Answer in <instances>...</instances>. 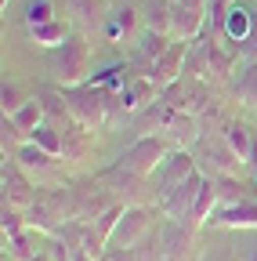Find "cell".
Returning a JSON list of instances; mask_svg holds the SVG:
<instances>
[{
    "mask_svg": "<svg viewBox=\"0 0 257 261\" xmlns=\"http://www.w3.org/2000/svg\"><path fill=\"white\" fill-rule=\"evenodd\" d=\"M62 94H66V106H69L73 120L83 123L87 130L102 127V123L112 116V109L120 106V94H112V91H105V87H98V84L62 87Z\"/></svg>",
    "mask_w": 257,
    "mask_h": 261,
    "instance_id": "cell-1",
    "label": "cell"
},
{
    "mask_svg": "<svg viewBox=\"0 0 257 261\" xmlns=\"http://www.w3.org/2000/svg\"><path fill=\"white\" fill-rule=\"evenodd\" d=\"M47 73L54 80V87H80L87 84V73H91V47H87V37L73 33V37L54 47L47 55Z\"/></svg>",
    "mask_w": 257,
    "mask_h": 261,
    "instance_id": "cell-2",
    "label": "cell"
},
{
    "mask_svg": "<svg viewBox=\"0 0 257 261\" xmlns=\"http://www.w3.org/2000/svg\"><path fill=\"white\" fill-rule=\"evenodd\" d=\"M170 149H174V145H170L163 135H141L134 145H127V149L120 152V160L112 163V171L145 181V178H152V174L159 171V163L167 160Z\"/></svg>",
    "mask_w": 257,
    "mask_h": 261,
    "instance_id": "cell-3",
    "label": "cell"
},
{
    "mask_svg": "<svg viewBox=\"0 0 257 261\" xmlns=\"http://www.w3.org/2000/svg\"><path fill=\"white\" fill-rule=\"evenodd\" d=\"M196 171H199V160L192 156L188 149H170L167 160L159 163V171L152 174V181H156V196H159V200H167V196H170L188 174H196Z\"/></svg>",
    "mask_w": 257,
    "mask_h": 261,
    "instance_id": "cell-4",
    "label": "cell"
},
{
    "mask_svg": "<svg viewBox=\"0 0 257 261\" xmlns=\"http://www.w3.org/2000/svg\"><path fill=\"white\" fill-rule=\"evenodd\" d=\"M0 185H4V203L8 207H29L37 200L40 192H33V178H29V171L22 167V163L15 156L4 152V163H0Z\"/></svg>",
    "mask_w": 257,
    "mask_h": 261,
    "instance_id": "cell-5",
    "label": "cell"
},
{
    "mask_svg": "<svg viewBox=\"0 0 257 261\" xmlns=\"http://www.w3.org/2000/svg\"><path fill=\"white\" fill-rule=\"evenodd\" d=\"M203 181H207V174L203 171H196V174H188L167 200H159V207H163V214L167 218H174V221H185V225H192V211H196V200H199V189H203Z\"/></svg>",
    "mask_w": 257,
    "mask_h": 261,
    "instance_id": "cell-6",
    "label": "cell"
},
{
    "mask_svg": "<svg viewBox=\"0 0 257 261\" xmlns=\"http://www.w3.org/2000/svg\"><path fill=\"white\" fill-rule=\"evenodd\" d=\"M185 58H188V40H170V47L156 58V65L145 73V80H152L156 91H167L170 84L181 80V73H185Z\"/></svg>",
    "mask_w": 257,
    "mask_h": 261,
    "instance_id": "cell-7",
    "label": "cell"
},
{
    "mask_svg": "<svg viewBox=\"0 0 257 261\" xmlns=\"http://www.w3.org/2000/svg\"><path fill=\"white\" fill-rule=\"evenodd\" d=\"M109 207H116V192L98 178V181H91V185H76V221H94V218H102Z\"/></svg>",
    "mask_w": 257,
    "mask_h": 261,
    "instance_id": "cell-8",
    "label": "cell"
},
{
    "mask_svg": "<svg viewBox=\"0 0 257 261\" xmlns=\"http://www.w3.org/2000/svg\"><path fill=\"white\" fill-rule=\"evenodd\" d=\"M159 243H163V257L167 261H192V254H196V236H192V228L185 221H174V218L163 221Z\"/></svg>",
    "mask_w": 257,
    "mask_h": 261,
    "instance_id": "cell-9",
    "label": "cell"
},
{
    "mask_svg": "<svg viewBox=\"0 0 257 261\" xmlns=\"http://www.w3.org/2000/svg\"><path fill=\"white\" fill-rule=\"evenodd\" d=\"M152 228V214L145 207H123V218L112 232V243L109 247H138Z\"/></svg>",
    "mask_w": 257,
    "mask_h": 261,
    "instance_id": "cell-10",
    "label": "cell"
},
{
    "mask_svg": "<svg viewBox=\"0 0 257 261\" xmlns=\"http://www.w3.org/2000/svg\"><path fill=\"white\" fill-rule=\"evenodd\" d=\"M210 8V4H207ZM207 8L203 4H181L174 0V18H170V37L174 40H199V33L207 25Z\"/></svg>",
    "mask_w": 257,
    "mask_h": 261,
    "instance_id": "cell-11",
    "label": "cell"
},
{
    "mask_svg": "<svg viewBox=\"0 0 257 261\" xmlns=\"http://www.w3.org/2000/svg\"><path fill=\"white\" fill-rule=\"evenodd\" d=\"M257 228V200H239V203H221L207 228Z\"/></svg>",
    "mask_w": 257,
    "mask_h": 261,
    "instance_id": "cell-12",
    "label": "cell"
},
{
    "mask_svg": "<svg viewBox=\"0 0 257 261\" xmlns=\"http://www.w3.org/2000/svg\"><path fill=\"white\" fill-rule=\"evenodd\" d=\"M203 160H207V167H203L207 178H236L239 167H243V160H239L229 145H224V138H221V142H210Z\"/></svg>",
    "mask_w": 257,
    "mask_h": 261,
    "instance_id": "cell-13",
    "label": "cell"
},
{
    "mask_svg": "<svg viewBox=\"0 0 257 261\" xmlns=\"http://www.w3.org/2000/svg\"><path fill=\"white\" fill-rule=\"evenodd\" d=\"M138 22H141V15H138V8H134V4H116V8L105 15L102 33H105L109 40H127V37H134Z\"/></svg>",
    "mask_w": 257,
    "mask_h": 261,
    "instance_id": "cell-14",
    "label": "cell"
},
{
    "mask_svg": "<svg viewBox=\"0 0 257 261\" xmlns=\"http://www.w3.org/2000/svg\"><path fill=\"white\" fill-rule=\"evenodd\" d=\"M170 33H152V29H145V37H141V44H138V55H134V69H138V76H145L152 65H156V58L163 55L167 47H170Z\"/></svg>",
    "mask_w": 257,
    "mask_h": 261,
    "instance_id": "cell-15",
    "label": "cell"
},
{
    "mask_svg": "<svg viewBox=\"0 0 257 261\" xmlns=\"http://www.w3.org/2000/svg\"><path fill=\"white\" fill-rule=\"evenodd\" d=\"M163 138L174 145V149H192L199 142V120L192 116V113H174V120L167 123L163 130Z\"/></svg>",
    "mask_w": 257,
    "mask_h": 261,
    "instance_id": "cell-16",
    "label": "cell"
},
{
    "mask_svg": "<svg viewBox=\"0 0 257 261\" xmlns=\"http://www.w3.org/2000/svg\"><path fill=\"white\" fill-rule=\"evenodd\" d=\"M29 29V40H33L37 47H47V51H54V47H62L69 37H73V29H69V22L66 18H51V22H40V25H25Z\"/></svg>",
    "mask_w": 257,
    "mask_h": 261,
    "instance_id": "cell-17",
    "label": "cell"
},
{
    "mask_svg": "<svg viewBox=\"0 0 257 261\" xmlns=\"http://www.w3.org/2000/svg\"><path fill=\"white\" fill-rule=\"evenodd\" d=\"M25 221H29V228H37V232H44V236H54L62 228V218H58V211L51 207V200L44 192L25 207Z\"/></svg>",
    "mask_w": 257,
    "mask_h": 261,
    "instance_id": "cell-18",
    "label": "cell"
},
{
    "mask_svg": "<svg viewBox=\"0 0 257 261\" xmlns=\"http://www.w3.org/2000/svg\"><path fill=\"white\" fill-rule=\"evenodd\" d=\"M15 160L22 163L29 174H47V171H54V163H58V156H51V152L40 149L37 142H22V145L15 149Z\"/></svg>",
    "mask_w": 257,
    "mask_h": 261,
    "instance_id": "cell-19",
    "label": "cell"
},
{
    "mask_svg": "<svg viewBox=\"0 0 257 261\" xmlns=\"http://www.w3.org/2000/svg\"><path fill=\"white\" fill-rule=\"evenodd\" d=\"M174 18V0H141V22L152 33H170Z\"/></svg>",
    "mask_w": 257,
    "mask_h": 261,
    "instance_id": "cell-20",
    "label": "cell"
},
{
    "mask_svg": "<svg viewBox=\"0 0 257 261\" xmlns=\"http://www.w3.org/2000/svg\"><path fill=\"white\" fill-rule=\"evenodd\" d=\"M152 94H156L152 80H145V76H134L131 84H127V87L120 91V106H123L127 113H141L145 106H152Z\"/></svg>",
    "mask_w": 257,
    "mask_h": 261,
    "instance_id": "cell-21",
    "label": "cell"
},
{
    "mask_svg": "<svg viewBox=\"0 0 257 261\" xmlns=\"http://www.w3.org/2000/svg\"><path fill=\"white\" fill-rule=\"evenodd\" d=\"M40 236L44 232H37V228H25L22 236H15V240H8V257L11 261H37L40 257Z\"/></svg>",
    "mask_w": 257,
    "mask_h": 261,
    "instance_id": "cell-22",
    "label": "cell"
},
{
    "mask_svg": "<svg viewBox=\"0 0 257 261\" xmlns=\"http://www.w3.org/2000/svg\"><path fill=\"white\" fill-rule=\"evenodd\" d=\"M224 145H229L243 163H250V152H253V138H250V130L246 123L239 120H224Z\"/></svg>",
    "mask_w": 257,
    "mask_h": 261,
    "instance_id": "cell-23",
    "label": "cell"
},
{
    "mask_svg": "<svg viewBox=\"0 0 257 261\" xmlns=\"http://www.w3.org/2000/svg\"><path fill=\"white\" fill-rule=\"evenodd\" d=\"M11 120H15V127L22 130L25 138L33 135V130H37V127L47 120V113H44V102H40V94H33V98H29V102H25V106H22V109H18Z\"/></svg>",
    "mask_w": 257,
    "mask_h": 261,
    "instance_id": "cell-24",
    "label": "cell"
},
{
    "mask_svg": "<svg viewBox=\"0 0 257 261\" xmlns=\"http://www.w3.org/2000/svg\"><path fill=\"white\" fill-rule=\"evenodd\" d=\"M232 55L229 51H221V44L214 37H207V80H224L232 73Z\"/></svg>",
    "mask_w": 257,
    "mask_h": 261,
    "instance_id": "cell-25",
    "label": "cell"
},
{
    "mask_svg": "<svg viewBox=\"0 0 257 261\" xmlns=\"http://www.w3.org/2000/svg\"><path fill=\"white\" fill-rule=\"evenodd\" d=\"M236 98H239L243 106L257 109V62H246L243 65V73L236 80Z\"/></svg>",
    "mask_w": 257,
    "mask_h": 261,
    "instance_id": "cell-26",
    "label": "cell"
},
{
    "mask_svg": "<svg viewBox=\"0 0 257 261\" xmlns=\"http://www.w3.org/2000/svg\"><path fill=\"white\" fill-rule=\"evenodd\" d=\"M29 142H37L40 149H47L51 156H66V142H62V130L54 127V123H40L37 130H33V135H29Z\"/></svg>",
    "mask_w": 257,
    "mask_h": 261,
    "instance_id": "cell-27",
    "label": "cell"
},
{
    "mask_svg": "<svg viewBox=\"0 0 257 261\" xmlns=\"http://www.w3.org/2000/svg\"><path fill=\"white\" fill-rule=\"evenodd\" d=\"M246 33H250V11H243L239 4H232L229 18H224V37H229L232 44H243Z\"/></svg>",
    "mask_w": 257,
    "mask_h": 261,
    "instance_id": "cell-28",
    "label": "cell"
},
{
    "mask_svg": "<svg viewBox=\"0 0 257 261\" xmlns=\"http://www.w3.org/2000/svg\"><path fill=\"white\" fill-rule=\"evenodd\" d=\"M62 142H66V156L69 160H83V152H87V127L73 120L66 130H62Z\"/></svg>",
    "mask_w": 257,
    "mask_h": 261,
    "instance_id": "cell-29",
    "label": "cell"
},
{
    "mask_svg": "<svg viewBox=\"0 0 257 261\" xmlns=\"http://www.w3.org/2000/svg\"><path fill=\"white\" fill-rule=\"evenodd\" d=\"M0 228H4V240H15V236H22L25 228H29V221H25V214L18 207H8L4 203V211H0Z\"/></svg>",
    "mask_w": 257,
    "mask_h": 261,
    "instance_id": "cell-30",
    "label": "cell"
},
{
    "mask_svg": "<svg viewBox=\"0 0 257 261\" xmlns=\"http://www.w3.org/2000/svg\"><path fill=\"white\" fill-rule=\"evenodd\" d=\"M25 102H29V98H25V91L18 84H4V87H0V109H4V116H15Z\"/></svg>",
    "mask_w": 257,
    "mask_h": 261,
    "instance_id": "cell-31",
    "label": "cell"
},
{
    "mask_svg": "<svg viewBox=\"0 0 257 261\" xmlns=\"http://www.w3.org/2000/svg\"><path fill=\"white\" fill-rule=\"evenodd\" d=\"M51 18H58L51 0H29L25 4V25H40V22H51Z\"/></svg>",
    "mask_w": 257,
    "mask_h": 261,
    "instance_id": "cell-32",
    "label": "cell"
},
{
    "mask_svg": "<svg viewBox=\"0 0 257 261\" xmlns=\"http://www.w3.org/2000/svg\"><path fill=\"white\" fill-rule=\"evenodd\" d=\"M62 4H66V15H76L87 29L98 22V15H94V0H62Z\"/></svg>",
    "mask_w": 257,
    "mask_h": 261,
    "instance_id": "cell-33",
    "label": "cell"
},
{
    "mask_svg": "<svg viewBox=\"0 0 257 261\" xmlns=\"http://www.w3.org/2000/svg\"><path fill=\"white\" fill-rule=\"evenodd\" d=\"M239 55L246 62H257V8L250 11V33H246V40L239 44Z\"/></svg>",
    "mask_w": 257,
    "mask_h": 261,
    "instance_id": "cell-34",
    "label": "cell"
},
{
    "mask_svg": "<svg viewBox=\"0 0 257 261\" xmlns=\"http://www.w3.org/2000/svg\"><path fill=\"white\" fill-rule=\"evenodd\" d=\"M44 254L51 257V261H73V250L62 243L58 236H47V243H44Z\"/></svg>",
    "mask_w": 257,
    "mask_h": 261,
    "instance_id": "cell-35",
    "label": "cell"
},
{
    "mask_svg": "<svg viewBox=\"0 0 257 261\" xmlns=\"http://www.w3.org/2000/svg\"><path fill=\"white\" fill-rule=\"evenodd\" d=\"M102 261H141V257H138L134 247H109V250L102 254Z\"/></svg>",
    "mask_w": 257,
    "mask_h": 261,
    "instance_id": "cell-36",
    "label": "cell"
},
{
    "mask_svg": "<svg viewBox=\"0 0 257 261\" xmlns=\"http://www.w3.org/2000/svg\"><path fill=\"white\" fill-rule=\"evenodd\" d=\"M250 167L257 171V138H253V152H250Z\"/></svg>",
    "mask_w": 257,
    "mask_h": 261,
    "instance_id": "cell-37",
    "label": "cell"
},
{
    "mask_svg": "<svg viewBox=\"0 0 257 261\" xmlns=\"http://www.w3.org/2000/svg\"><path fill=\"white\" fill-rule=\"evenodd\" d=\"M246 261H257V243H253V247L246 250Z\"/></svg>",
    "mask_w": 257,
    "mask_h": 261,
    "instance_id": "cell-38",
    "label": "cell"
},
{
    "mask_svg": "<svg viewBox=\"0 0 257 261\" xmlns=\"http://www.w3.org/2000/svg\"><path fill=\"white\" fill-rule=\"evenodd\" d=\"M0 8H4V11H8V0H0Z\"/></svg>",
    "mask_w": 257,
    "mask_h": 261,
    "instance_id": "cell-39",
    "label": "cell"
},
{
    "mask_svg": "<svg viewBox=\"0 0 257 261\" xmlns=\"http://www.w3.org/2000/svg\"><path fill=\"white\" fill-rule=\"evenodd\" d=\"M4 261H11V257H8V254H4Z\"/></svg>",
    "mask_w": 257,
    "mask_h": 261,
    "instance_id": "cell-40",
    "label": "cell"
},
{
    "mask_svg": "<svg viewBox=\"0 0 257 261\" xmlns=\"http://www.w3.org/2000/svg\"><path fill=\"white\" fill-rule=\"evenodd\" d=\"M229 4H236V0H229Z\"/></svg>",
    "mask_w": 257,
    "mask_h": 261,
    "instance_id": "cell-41",
    "label": "cell"
},
{
    "mask_svg": "<svg viewBox=\"0 0 257 261\" xmlns=\"http://www.w3.org/2000/svg\"><path fill=\"white\" fill-rule=\"evenodd\" d=\"M163 261H167V257H163Z\"/></svg>",
    "mask_w": 257,
    "mask_h": 261,
    "instance_id": "cell-42",
    "label": "cell"
}]
</instances>
